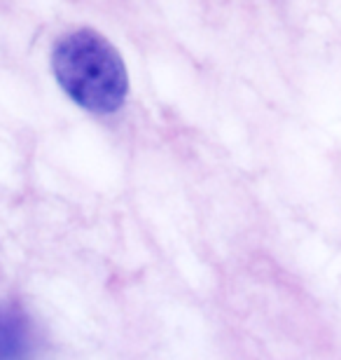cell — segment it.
<instances>
[{"label":"cell","instance_id":"1","mask_svg":"<svg viewBox=\"0 0 341 360\" xmlns=\"http://www.w3.org/2000/svg\"><path fill=\"white\" fill-rule=\"evenodd\" d=\"M52 70L61 89L96 115L120 110L129 94V75L120 52L89 28L72 31L56 42Z\"/></svg>","mask_w":341,"mask_h":360},{"label":"cell","instance_id":"2","mask_svg":"<svg viewBox=\"0 0 341 360\" xmlns=\"http://www.w3.org/2000/svg\"><path fill=\"white\" fill-rule=\"evenodd\" d=\"M31 330L28 321L14 309H0V358H19L28 354Z\"/></svg>","mask_w":341,"mask_h":360}]
</instances>
